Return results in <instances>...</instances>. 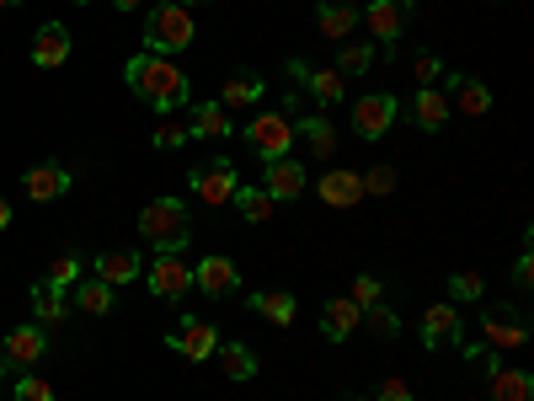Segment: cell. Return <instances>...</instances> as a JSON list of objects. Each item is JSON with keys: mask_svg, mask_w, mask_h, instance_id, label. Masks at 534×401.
<instances>
[{"mask_svg": "<svg viewBox=\"0 0 534 401\" xmlns=\"http://www.w3.org/2000/svg\"><path fill=\"white\" fill-rule=\"evenodd\" d=\"M129 91L139 102H150L155 113H171V107H182L187 102V75L177 70V59H166V54H134L129 59Z\"/></svg>", "mask_w": 534, "mask_h": 401, "instance_id": "obj_1", "label": "cell"}, {"mask_svg": "<svg viewBox=\"0 0 534 401\" xmlns=\"http://www.w3.org/2000/svg\"><path fill=\"white\" fill-rule=\"evenodd\" d=\"M139 236H145L155 252H182L187 236H193V220H187V209L177 198H155V204H145V214H139Z\"/></svg>", "mask_w": 534, "mask_h": 401, "instance_id": "obj_2", "label": "cell"}, {"mask_svg": "<svg viewBox=\"0 0 534 401\" xmlns=\"http://www.w3.org/2000/svg\"><path fill=\"white\" fill-rule=\"evenodd\" d=\"M145 43H150V54H166V59L182 54L187 43H193V11H187L182 0H161L145 22Z\"/></svg>", "mask_w": 534, "mask_h": 401, "instance_id": "obj_3", "label": "cell"}, {"mask_svg": "<svg viewBox=\"0 0 534 401\" xmlns=\"http://www.w3.org/2000/svg\"><path fill=\"white\" fill-rule=\"evenodd\" d=\"M246 145L257 150L262 161L289 156V150H294V123H289V113H257V118L246 123Z\"/></svg>", "mask_w": 534, "mask_h": 401, "instance_id": "obj_4", "label": "cell"}, {"mask_svg": "<svg viewBox=\"0 0 534 401\" xmlns=\"http://www.w3.org/2000/svg\"><path fill=\"white\" fill-rule=\"evenodd\" d=\"M150 295H161V300H182L187 289H193V262H187L182 252H161L150 262Z\"/></svg>", "mask_w": 534, "mask_h": 401, "instance_id": "obj_5", "label": "cell"}, {"mask_svg": "<svg viewBox=\"0 0 534 401\" xmlns=\"http://www.w3.org/2000/svg\"><path fill=\"white\" fill-rule=\"evenodd\" d=\"M412 17H417V0H374V6L364 11L369 33L380 43H396L406 27H412Z\"/></svg>", "mask_w": 534, "mask_h": 401, "instance_id": "obj_6", "label": "cell"}, {"mask_svg": "<svg viewBox=\"0 0 534 401\" xmlns=\"http://www.w3.org/2000/svg\"><path fill=\"white\" fill-rule=\"evenodd\" d=\"M70 166H59V161H38L33 172L22 177V188H27V198H33V204H54V198H65L70 193Z\"/></svg>", "mask_w": 534, "mask_h": 401, "instance_id": "obj_7", "label": "cell"}, {"mask_svg": "<svg viewBox=\"0 0 534 401\" xmlns=\"http://www.w3.org/2000/svg\"><path fill=\"white\" fill-rule=\"evenodd\" d=\"M235 188H241V177H235L230 161H209V166L193 172V193L203 198V204H230Z\"/></svg>", "mask_w": 534, "mask_h": 401, "instance_id": "obj_8", "label": "cell"}, {"mask_svg": "<svg viewBox=\"0 0 534 401\" xmlns=\"http://www.w3.org/2000/svg\"><path fill=\"white\" fill-rule=\"evenodd\" d=\"M390 123H396V97L374 91V97H358V102H353V129L364 134V140H380Z\"/></svg>", "mask_w": 534, "mask_h": 401, "instance_id": "obj_9", "label": "cell"}, {"mask_svg": "<svg viewBox=\"0 0 534 401\" xmlns=\"http://www.w3.org/2000/svg\"><path fill=\"white\" fill-rule=\"evenodd\" d=\"M65 59H70V27L65 22H43L38 33H33V65L59 70Z\"/></svg>", "mask_w": 534, "mask_h": 401, "instance_id": "obj_10", "label": "cell"}, {"mask_svg": "<svg viewBox=\"0 0 534 401\" xmlns=\"http://www.w3.org/2000/svg\"><path fill=\"white\" fill-rule=\"evenodd\" d=\"M193 284L203 295H235V289H241V268H235L230 257H203L193 268Z\"/></svg>", "mask_w": 534, "mask_h": 401, "instance_id": "obj_11", "label": "cell"}, {"mask_svg": "<svg viewBox=\"0 0 534 401\" xmlns=\"http://www.w3.org/2000/svg\"><path fill=\"white\" fill-rule=\"evenodd\" d=\"M171 348L182 353V359H209V353L219 348V332L209 327V321H198V316H187L177 332H171Z\"/></svg>", "mask_w": 534, "mask_h": 401, "instance_id": "obj_12", "label": "cell"}, {"mask_svg": "<svg viewBox=\"0 0 534 401\" xmlns=\"http://www.w3.org/2000/svg\"><path fill=\"white\" fill-rule=\"evenodd\" d=\"M305 161H289V156H278V161H267V198H300L305 193Z\"/></svg>", "mask_w": 534, "mask_h": 401, "instance_id": "obj_13", "label": "cell"}, {"mask_svg": "<svg viewBox=\"0 0 534 401\" xmlns=\"http://www.w3.org/2000/svg\"><path fill=\"white\" fill-rule=\"evenodd\" d=\"M0 348H6V364L27 369V364H38V359H43L49 337H43V327H17V332H6V337H0Z\"/></svg>", "mask_w": 534, "mask_h": 401, "instance_id": "obj_14", "label": "cell"}, {"mask_svg": "<svg viewBox=\"0 0 534 401\" xmlns=\"http://www.w3.org/2000/svg\"><path fill=\"white\" fill-rule=\"evenodd\" d=\"M358 321H364V311L342 295V300H326V311H321V332L332 337V343H348V337L358 332Z\"/></svg>", "mask_w": 534, "mask_h": 401, "instance_id": "obj_15", "label": "cell"}, {"mask_svg": "<svg viewBox=\"0 0 534 401\" xmlns=\"http://www.w3.org/2000/svg\"><path fill=\"white\" fill-rule=\"evenodd\" d=\"M412 118H417V129L438 134V129H444V123H449V97H444V91H433V86H417Z\"/></svg>", "mask_w": 534, "mask_h": 401, "instance_id": "obj_16", "label": "cell"}, {"mask_svg": "<svg viewBox=\"0 0 534 401\" xmlns=\"http://www.w3.org/2000/svg\"><path fill=\"white\" fill-rule=\"evenodd\" d=\"M321 198L332 209H353L358 198H364V177H358V172H326L321 177Z\"/></svg>", "mask_w": 534, "mask_h": 401, "instance_id": "obj_17", "label": "cell"}, {"mask_svg": "<svg viewBox=\"0 0 534 401\" xmlns=\"http://www.w3.org/2000/svg\"><path fill=\"white\" fill-rule=\"evenodd\" d=\"M454 337H460V311H454V305H433V311L422 316V343L444 348V343H454Z\"/></svg>", "mask_w": 534, "mask_h": 401, "instance_id": "obj_18", "label": "cell"}, {"mask_svg": "<svg viewBox=\"0 0 534 401\" xmlns=\"http://www.w3.org/2000/svg\"><path fill=\"white\" fill-rule=\"evenodd\" d=\"M97 279H102L107 289L139 279V252H102V257H97Z\"/></svg>", "mask_w": 534, "mask_h": 401, "instance_id": "obj_19", "label": "cell"}, {"mask_svg": "<svg viewBox=\"0 0 534 401\" xmlns=\"http://www.w3.org/2000/svg\"><path fill=\"white\" fill-rule=\"evenodd\" d=\"M492 401H534L529 369H492Z\"/></svg>", "mask_w": 534, "mask_h": 401, "instance_id": "obj_20", "label": "cell"}, {"mask_svg": "<svg viewBox=\"0 0 534 401\" xmlns=\"http://www.w3.org/2000/svg\"><path fill=\"white\" fill-rule=\"evenodd\" d=\"M294 140H305V150L316 161H332V150H337V134H332V123H326V118H305L300 129H294Z\"/></svg>", "mask_w": 534, "mask_h": 401, "instance_id": "obj_21", "label": "cell"}, {"mask_svg": "<svg viewBox=\"0 0 534 401\" xmlns=\"http://www.w3.org/2000/svg\"><path fill=\"white\" fill-rule=\"evenodd\" d=\"M187 134H198V140H225L230 134V107L225 102H203L193 113V129Z\"/></svg>", "mask_w": 534, "mask_h": 401, "instance_id": "obj_22", "label": "cell"}, {"mask_svg": "<svg viewBox=\"0 0 534 401\" xmlns=\"http://www.w3.org/2000/svg\"><path fill=\"white\" fill-rule=\"evenodd\" d=\"M33 316H38V327H54V321H65V316H70V300H65V289H54V284H38V289H33Z\"/></svg>", "mask_w": 534, "mask_h": 401, "instance_id": "obj_23", "label": "cell"}, {"mask_svg": "<svg viewBox=\"0 0 534 401\" xmlns=\"http://www.w3.org/2000/svg\"><path fill=\"white\" fill-rule=\"evenodd\" d=\"M316 22H321V33H326V38H337V43H342V38H348L353 27H358V11L348 6V0H326Z\"/></svg>", "mask_w": 534, "mask_h": 401, "instance_id": "obj_24", "label": "cell"}, {"mask_svg": "<svg viewBox=\"0 0 534 401\" xmlns=\"http://www.w3.org/2000/svg\"><path fill=\"white\" fill-rule=\"evenodd\" d=\"M75 305H81L86 316H107L113 311V289H107L102 279H81L75 284Z\"/></svg>", "mask_w": 534, "mask_h": 401, "instance_id": "obj_25", "label": "cell"}, {"mask_svg": "<svg viewBox=\"0 0 534 401\" xmlns=\"http://www.w3.org/2000/svg\"><path fill=\"white\" fill-rule=\"evenodd\" d=\"M454 102H460V113L481 118L486 107H492V91H486V81H460V75H454Z\"/></svg>", "mask_w": 534, "mask_h": 401, "instance_id": "obj_26", "label": "cell"}, {"mask_svg": "<svg viewBox=\"0 0 534 401\" xmlns=\"http://www.w3.org/2000/svg\"><path fill=\"white\" fill-rule=\"evenodd\" d=\"M214 353H219V369H225L230 380H251V375H257V359H251L241 343H219Z\"/></svg>", "mask_w": 534, "mask_h": 401, "instance_id": "obj_27", "label": "cell"}, {"mask_svg": "<svg viewBox=\"0 0 534 401\" xmlns=\"http://www.w3.org/2000/svg\"><path fill=\"white\" fill-rule=\"evenodd\" d=\"M251 305H257V316L278 321V327H289V321H294V300L284 295V289H262V295L251 300Z\"/></svg>", "mask_w": 534, "mask_h": 401, "instance_id": "obj_28", "label": "cell"}, {"mask_svg": "<svg viewBox=\"0 0 534 401\" xmlns=\"http://www.w3.org/2000/svg\"><path fill=\"white\" fill-rule=\"evenodd\" d=\"M486 343H492V348H518V343H524V327H518L513 316L492 311V316H486Z\"/></svg>", "mask_w": 534, "mask_h": 401, "instance_id": "obj_29", "label": "cell"}, {"mask_svg": "<svg viewBox=\"0 0 534 401\" xmlns=\"http://www.w3.org/2000/svg\"><path fill=\"white\" fill-rule=\"evenodd\" d=\"M262 97V75H230L225 81V107H251Z\"/></svg>", "mask_w": 534, "mask_h": 401, "instance_id": "obj_30", "label": "cell"}, {"mask_svg": "<svg viewBox=\"0 0 534 401\" xmlns=\"http://www.w3.org/2000/svg\"><path fill=\"white\" fill-rule=\"evenodd\" d=\"M230 204H241L246 209V220H273V204H278V198H267L262 188H235V198H230Z\"/></svg>", "mask_w": 534, "mask_h": 401, "instance_id": "obj_31", "label": "cell"}, {"mask_svg": "<svg viewBox=\"0 0 534 401\" xmlns=\"http://www.w3.org/2000/svg\"><path fill=\"white\" fill-rule=\"evenodd\" d=\"M310 81V97H316L321 107H337L342 102V75L337 70H316V75H305Z\"/></svg>", "mask_w": 534, "mask_h": 401, "instance_id": "obj_32", "label": "cell"}, {"mask_svg": "<svg viewBox=\"0 0 534 401\" xmlns=\"http://www.w3.org/2000/svg\"><path fill=\"white\" fill-rule=\"evenodd\" d=\"M43 284H54V289H75V284H81V257H75V252L54 257V262H49V279H43Z\"/></svg>", "mask_w": 534, "mask_h": 401, "instance_id": "obj_33", "label": "cell"}, {"mask_svg": "<svg viewBox=\"0 0 534 401\" xmlns=\"http://www.w3.org/2000/svg\"><path fill=\"white\" fill-rule=\"evenodd\" d=\"M369 59H374L369 43H348V49H342V59H337V75H364Z\"/></svg>", "mask_w": 534, "mask_h": 401, "instance_id": "obj_34", "label": "cell"}, {"mask_svg": "<svg viewBox=\"0 0 534 401\" xmlns=\"http://www.w3.org/2000/svg\"><path fill=\"white\" fill-rule=\"evenodd\" d=\"M17 401H54V385L38 380V375H22L17 380Z\"/></svg>", "mask_w": 534, "mask_h": 401, "instance_id": "obj_35", "label": "cell"}, {"mask_svg": "<svg viewBox=\"0 0 534 401\" xmlns=\"http://www.w3.org/2000/svg\"><path fill=\"white\" fill-rule=\"evenodd\" d=\"M348 300L358 305V311H369V305H380V284H374L369 273H358V279H353V295H348Z\"/></svg>", "mask_w": 534, "mask_h": 401, "instance_id": "obj_36", "label": "cell"}, {"mask_svg": "<svg viewBox=\"0 0 534 401\" xmlns=\"http://www.w3.org/2000/svg\"><path fill=\"white\" fill-rule=\"evenodd\" d=\"M369 327H374V337H396L401 332V321H396V311H385V305H369Z\"/></svg>", "mask_w": 534, "mask_h": 401, "instance_id": "obj_37", "label": "cell"}, {"mask_svg": "<svg viewBox=\"0 0 534 401\" xmlns=\"http://www.w3.org/2000/svg\"><path fill=\"white\" fill-rule=\"evenodd\" d=\"M187 145V123H161L155 129V150H182Z\"/></svg>", "mask_w": 534, "mask_h": 401, "instance_id": "obj_38", "label": "cell"}, {"mask_svg": "<svg viewBox=\"0 0 534 401\" xmlns=\"http://www.w3.org/2000/svg\"><path fill=\"white\" fill-rule=\"evenodd\" d=\"M449 289H454L460 300H476V295H481V273H454Z\"/></svg>", "mask_w": 534, "mask_h": 401, "instance_id": "obj_39", "label": "cell"}, {"mask_svg": "<svg viewBox=\"0 0 534 401\" xmlns=\"http://www.w3.org/2000/svg\"><path fill=\"white\" fill-rule=\"evenodd\" d=\"M380 401H412V385H406L401 375H385L380 380Z\"/></svg>", "mask_w": 534, "mask_h": 401, "instance_id": "obj_40", "label": "cell"}, {"mask_svg": "<svg viewBox=\"0 0 534 401\" xmlns=\"http://www.w3.org/2000/svg\"><path fill=\"white\" fill-rule=\"evenodd\" d=\"M390 188H396V172H390V166H374L364 177V193H390Z\"/></svg>", "mask_w": 534, "mask_h": 401, "instance_id": "obj_41", "label": "cell"}, {"mask_svg": "<svg viewBox=\"0 0 534 401\" xmlns=\"http://www.w3.org/2000/svg\"><path fill=\"white\" fill-rule=\"evenodd\" d=\"M438 75H444V65H438L433 54H422V59H417V86H433Z\"/></svg>", "mask_w": 534, "mask_h": 401, "instance_id": "obj_42", "label": "cell"}, {"mask_svg": "<svg viewBox=\"0 0 534 401\" xmlns=\"http://www.w3.org/2000/svg\"><path fill=\"white\" fill-rule=\"evenodd\" d=\"M513 284H518V289H529V284H534V262H529V257H518V268H513Z\"/></svg>", "mask_w": 534, "mask_h": 401, "instance_id": "obj_43", "label": "cell"}, {"mask_svg": "<svg viewBox=\"0 0 534 401\" xmlns=\"http://www.w3.org/2000/svg\"><path fill=\"white\" fill-rule=\"evenodd\" d=\"M6 225H11V204L0 198V230H6Z\"/></svg>", "mask_w": 534, "mask_h": 401, "instance_id": "obj_44", "label": "cell"}, {"mask_svg": "<svg viewBox=\"0 0 534 401\" xmlns=\"http://www.w3.org/2000/svg\"><path fill=\"white\" fill-rule=\"evenodd\" d=\"M113 6H118V11H134V6H145V0H113Z\"/></svg>", "mask_w": 534, "mask_h": 401, "instance_id": "obj_45", "label": "cell"}, {"mask_svg": "<svg viewBox=\"0 0 534 401\" xmlns=\"http://www.w3.org/2000/svg\"><path fill=\"white\" fill-rule=\"evenodd\" d=\"M11 6H22V0H0V11H11Z\"/></svg>", "mask_w": 534, "mask_h": 401, "instance_id": "obj_46", "label": "cell"}, {"mask_svg": "<svg viewBox=\"0 0 534 401\" xmlns=\"http://www.w3.org/2000/svg\"><path fill=\"white\" fill-rule=\"evenodd\" d=\"M182 6H198V0H182Z\"/></svg>", "mask_w": 534, "mask_h": 401, "instance_id": "obj_47", "label": "cell"}, {"mask_svg": "<svg viewBox=\"0 0 534 401\" xmlns=\"http://www.w3.org/2000/svg\"><path fill=\"white\" fill-rule=\"evenodd\" d=\"M75 6H86V0H75Z\"/></svg>", "mask_w": 534, "mask_h": 401, "instance_id": "obj_48", "label": "cell"}, {"mask_svg": "<svg viewBox=\"0 0 534 401\" xmlns=\"http://www.w3.org/2000/svg\"><path fill=\"white\" fill-rule=\"evenodd\" d=\"M0 337H6V332H0Z\"/></svg>", "mask_w": 534, "mask_h": 401, "instance_id": "obj_49", "label": "cell"}]
</instances>
